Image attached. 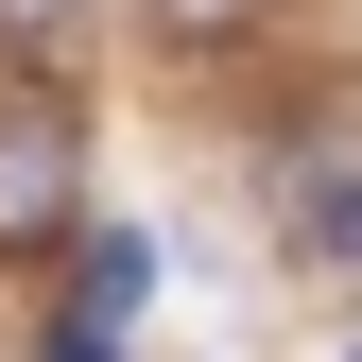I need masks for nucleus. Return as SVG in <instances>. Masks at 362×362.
Returning a JSON list of instances; mask_svg holds the SVG:
<instances>
[{
	"instance_id": "4",
	"label": "nucleus",
	"mask_w": 362,
	"mask_h": 362,
	"mask_svg": "<svg viewBox=\"0 0 362 362\" xmlns=\"http://www.w3.org/2000/svg\"><path fill=\"white\" fill-rule=\"evenodd\" d=\"M69 35V0H0V52H52Z\"/></svg>"
},
{
	"instance_id": "2",
	"label": "nucleus",
	"mask_w": 362,
	"mask_h": 362,
	"mask_svg": "<svg viewBox=\"0 0 362 362\" xmlns=\"http://www.w3.org/2000/svg\"><path fill=\"white\" fill-rule=\"evenodd\" d=\"M139 224H86V310H52V362H121V328H139Z\"/></svg>"
},
{
	"instance_id": "1",
	"label": "nucleus",
	"mask_w": 362,
	"mask_h": 362,
	"mask_svg": "<svg viewBox=\"0 0 362 362\" xmlns=\"http://www.w3.org/2000/svg\"><path fill=\"white\" fill-rule=\"evenodd\" d=\"M69 173H86L69 104L52 86H0V242H69Z\"/></svg>"
},
{
	"instance_id": "5",
	"label": "nucleus",
	"mask_w": 362,
	"mask_h": 362,
	"mask_svg": "<svg viewBox=\"0 0 362 362\" xmlns=\"http://www.w3.org/2000/svg\"><path fill=\"white\" fill-rule=\"evenodd\" d=\"M259 0H156V35H242Z\"/></svg>"
},
{
	"instance_id": "3",
	"label": "nucleus",
	"mask_w": 362,
	"mask_h": 362,
	"mask_svg": "<svg viewBox=\"0 0 362 362\" xmlns=\"http://www.w3.org/2000/svg\"><path fill=\"white\" fill-rule=\"evenodd\" d=\"M293 242L362 259V156H310V173H293Z\"/></svg>"
}]
</instances>
